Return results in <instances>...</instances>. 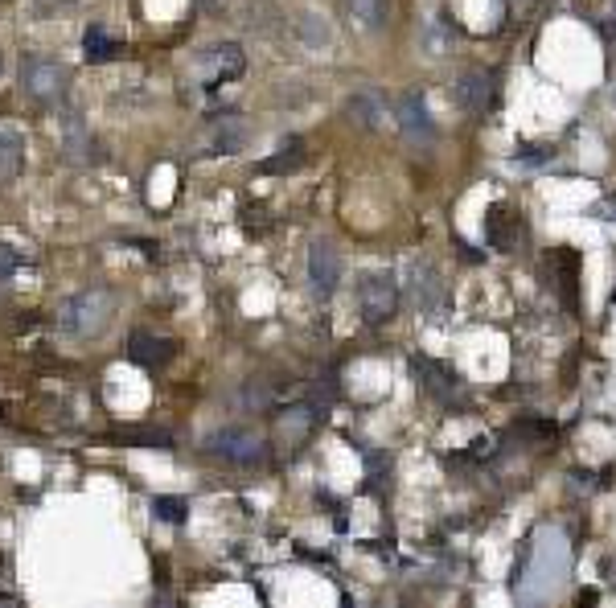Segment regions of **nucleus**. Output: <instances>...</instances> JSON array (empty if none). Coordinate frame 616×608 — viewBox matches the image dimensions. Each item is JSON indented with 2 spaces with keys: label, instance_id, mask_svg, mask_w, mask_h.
I'll list each match as a JSON object with an SVG mask.
<instances>
[{
  "label": "nucleus",
  "instance_id": "nucleus-23",
  "mask_svg": "<svg viewBox=\"0 0 616 608\" xmlns=\"http://www.w3.org/2000/svg\"><path fill=\"white\" fill-rule=\"evenodd\" d=\"M120 436H124V440H140L144 448H169V436H165V432H136V428H124Z\"/></svg>",
  "mask_w": 616,
  "mask_h": 608
},
{
  "label": "nucleus",
  "instance_id": "nucleus-5",
  "mask_svg": "<svg viewBox=\"0 0 616 608\" xmlns=\"http://www.w3.org/2000/svg\"><path fill=\"white\" fill-rule=\"evenodd\" d=\"M358 304L366 325H387L399 309V280L391 272H366L358 284Z\"/></svg>",
  "mask_w": 616,
  "mask_h": 608
},
{
  "label": "nucleus",
  "instance_id": "nucleus-15",
  "mask_svg": "<svg viewBox=\"0 0 616 608\" xmlns=\"http://www.w3.org/2000/svg\"><path fill=\"white\" fill-rule=\"evenodd\" d=\"M25 169V136L13 124H0V185Z\"/></svg>",
  "mask_w": 616,
  "mask_h": 608
},
{
  "label": "nucleus",
  "instance_id": "nucleus-9",
  "mask_svg": "<svg viewBox=\"0 0 616 608\" xmlns=\"http://www.w3.org/2000/svg\"><path fill=\"white\" fill-rule=\"evenodd\" d=\"M407 300L415 304L419 313H432V309H440V300H444V280H440V272L432 268L428 259H415V263H411Z\"/></svg>",
  "mask_w": 616,
  "mask_h": 608
},
{
  "label": "nucleus",
  "instance_id": "nucleus-10",
  "mask_svg": "<svg viewBox=\"0 0 616 608\" xmlns=\"http://www.w3.org/2000/svg\"><path fill=\"white\" fill-rule=\"evenodd\" d=\"M341 280V255L333 243H313L308 247V284H313V292L329 296Z\"/></svg>",
  "mask_w": 616,
  "mask_h": 608
},
{
  "label": "nucleus",
  "instance_id": "nucleus-12",
  "mask_svg": "<svg viewBox=\"0 0 616 608\" xmlns=\"http://www.w3.org/2000/svg\"><path fill=\"white\" fill-rule=\"evenodd\" d=\"M345 120L366 128V132H382L387 128V99L378 91H354L345 99Z\"/></svg>",
  "mask_w": 616,
  "mask_h": 608
},
{
  "label": "nucleus",
  "instance_id": "nucleus-24",
  "mask_svg": "<svg viewBox=\"0 0 616 608\" xmlns=\"http://www.w3.org/2000/svg\"><path fill=\"white\" fill-rule=\"evenodd\" d=\"M17 251L13 247H5V243H0V288H5L9 280H13V272H17Z\"/></svg>",
  "mask_w": 616,
  "mask_h": 608
},
{
  "label": "nucleus",
  "instance_id": "nucleus-4",
  "mask_svg": "<svg viewBox=\"0 0 616 608\" xmlns=\"http://www.w3.org/2000/svg\"><path fill=\"white\" fill-rule=\"evenodd\" d=\"M247 70V54L239 42H218V46H206L194 62V74L202 87H222V83H235L243 79Z\"/></svg>",
  "mask_w": 616,
  "mask_h": 608
},
{
  "label": "nucleus",
  "instance_id": "nucleus-25",
  "mask_svg": "<svg viewBox=\"0 0 616 608\" xmlns=\"http://www.w3.org/2000/svg\"><path fill=\"white\" fill-rule=\"evenodd\" d=\"M42 5H58L62 9V5H74V0H42Z\"/></svg>",
  "mask_w": 616,
  "mask_h": 608
},
{
  "label": "nucleus",
  "instance_id": "nucleus-21",
  "mask_svg": "<svg viewBox=\"0 0 616 608\" xmlns=\"http://www.w3.org/2000/svg\"><path fill=\"white\" fill-rule=\"evenodd\" d=\"M423 42H428V54H444L448 50V25L440 17H432L428 21V37H423Z\"/></svg>",
  "mask_w": 616,
  "mask_h": 608
},
{
  "label": "nucleus",
  "instance_id": "nucleus-3",
  "mask_svg": "<svg viewBox=\"0 0 616 608\" xmlns=\"http://www.w3.org/2000/svg\"><path fill=\"white\" fill-rule=\"evenodd\" d=\"M206 452L218 456V461L235 465V469H259L267 465V444L251 432V428H222L206 440Z\"/></svg>",
  "mask_w": 616,
  "mask_h": 608
},
{
  "label": "nucleus",
  "instance_id": "nucleus-20",
  "mask_svg": "<svg viewBox=\"0 0 616 608\" xmlns=\"http://www.w3.org/2000/svg\"><path fill=\"white\" fill-rule=\"evenodd\" d=\"M415 374L423 378V387H428L432 395H452V374L444 370V366H436L432 358H415Z\"/></svg>",
  "mask_w": 616,
  "mask_h": 608
},
{
  "label": "nucleus",
  "instance_id": "nucleus-19",
  "mask_svg": "<svg viewBox=\"0 0 616 608\" xmlns=\"http://www.w3.org/2000/svg\"><path fill=\"white\" fill-rule=\"evenodd\" d=\"M120 50H124V46L115 42V37H111L103 25H91V29L83 33V58H87V62H111Z\"/></svg>",
  "mask_w": 616,
  "mask_h": 608
},
{
  "label": "nucleus",
  "instance_id": "nucleus-8",
  "mask_svg": "<svg viewBox=\"0 0 616 608\" xmlns=\"http://www.w3.org/2000/svg\"><path fill=\"white\" fill-rule=\"evenodd\" d=\"M395 120H399L403 140L415 144V148H428V144L436 140V124H432V116H428V103H423L415 91H403V95L395 99Z\"/></svg>",
  "mask_w": 616,
  "mask_h": 608
},
{
  "label": "nucleus",
  "instance_id": "nucleus-18",
  "mask_svg": "<svg viewBox=\"0 0 616 608\" xmlns=\"http://www.w3.org/2000/svg\"><path fill=\"white\" fill-rule=\"evenodd\" d=\"M345 5H350V17L370 33L387 29L391 21V0H345Z\"/></svg>",
  "mask_w": 616,
  "mask_h": 608
},
{
  "label": "nucleus",
  "instance_id": "nucleus-22",
  "mask_svg": "<svg viewBox=\"0 0 616 608\" xmlns=\"http://www.w3.org/2000/svg\"><path fill=\"white\" fill-rule=\"evenodd\" d=\"M152 510H157V518H165V522H181L185 518V502L181 498H157V502H152Z\"/></svg>",
  "mask_w": 616,
  "mask_h": 608
},
{
  "label": "nucleus",
  "instance_id": "nucleus-16",
  "mask_svg": "<svg viewBox=\"0 0 616 608\" xmlns=\"http://www.w3.org/2000/svg\"><path fill=\"white\" fill-rule=\"evenodd\" d=\"M485 239H489L493 251H510V247H514L518 222H514V214H510L506 206H493V210L485 214Z\"/></svg>",
  "mask_w": 616,
  "mask_h": 608
},
{
  "label": "nucleus",
  "instance_id": "nucleus-26",
  "mask_svg": "<svg viewBox=\"0 0 616 608\" xmlns=\"http://www.w3.org/2000/svg\"><path fill=\"white\" fill-rule=\"evenodd\" d=\"M198 5H202V9H210V5H214V0H198Z\"/></svg>",
  "mask_w": 616,
  "mask_h": 608
},
{
  "label": "nucleus",
  "instance_id": "nucleus-13",
  "mask_svg": "<svg viewBox=\"0 0 616 608\" xmlns=\"http://www.w3.org/2000/svg\"><path fill=\"white\" fill-rule=\"evenodd\" d=\"M62 157L70 165H91L99 161L103 152H99V140L91 136V128L79 120V116H66V132H62Z\"/></svg>",
  "mask_w": 616,
  "mask_h": 608
},
{
  "label": "nucleus",
  "instance_id": "nucleus-11",
  "mask_svg": "<svg viewBox=\"0 0 616 608\" xmlns=\"http://www.w3.org/2000/svg\"><path fill=\"white\" fill-rule=\"evenodd\" d=\"M452 99H456L460 111L477 116V111H485L493 103V74L489 70H465L460 74V83L452 87Z\"/></svg>",
  "mask_w": 616,
  "mask_h": 608
},
{
  "label": "nucleus",
  "instance_id": "nucleus-7",
  "mask_svg": "<svg viewBox=\"0 0 616 608\" xmlns=\"http://www.w3.org/2000/svg\"><path fill=\"white\" fill-rule=\"evenodd\" d=\"M243 144H247V120L239 116H214L198 136L202 157H235Z\"/></svg>",
  "mask_w": 616,
  "mask_h": 608
},
{
  "label": "nucleus",
  "instance_id": "nucleus-17",
  "mask_svg": "<svg viewBox=\"0 0 616 608\" xmlns=\"http://www.w3.org/2000/svg\"><path fill=\"white\" fill-rule=\"evenodd\" d=\"M300 165H304V140H300V136H288V140L272 152V157L259 161L255 169H259V173H292V169H300Z\"/></svg>",
  "mask_w": 616,
  "mask_h": 608
},
{
  "label": "nucleus",
  "instance_id": "nucleus-6",
  "mask_svg": "<svg viewBox=\"0 0 616 608\" xmlns=\"http://www.w3.org/2000/svg\"><path fill=\"white\" fill-rule=\"evenodd\" d=\"M321 420H325V411L317 403H288L276 411V440L284 448H300V444H308V436L317 432Z\"/></svg>",
  "mask_w": 616,
  "mask_h": 608
},
{
  "label": "nucleus",
  "instance_id": "nucleus-1",
  "mask_svg": "<svg viewBox=\"0 0 616 608\" xmlns=\"http://www.w3.org/2000/svg\"><path fill=\"white\" fill-rule=\"evenodd\" d=\"M115 313H120V296H115L111 288L95 284V288H83V292H74L58 304V313H54V325L74 337V341H87V337H99Z\"/></svg>",
  "mask_w": 616,
  "mask_h": 608
},
{
  "label": "nucleus",
  "instance_id": "nucleus-2",
  "mask_svg": "<svg viewBox=\"0 0 616 608\" xmlns=\"http://www.w3.org/2000/svg\"><path fill=\"white\" fill-rule=\"evenodd\" d=\"M70 91V70L54 58H25L21 62V95L37 107H58Z\"/></svg>",
  "mask_w": 616,
  "mask_h": 608
},
{
  "label": "nucleus",
  "instance_id": "nucleus-14",
  "mask_svg": "<svg viewBox=\"0 0 616 608\" xmlns=\"http://www.w3.org/2000/svg\"><path fill=\"white\" fill-rule=\"evenodd\" d=\"M173 354H177V341H169V337H152V333H144V329H136L132 341H128V358L140 362V366H148V370L165 366Z\"/></svg>",
  "mask_w": 616,
  "mask_h": 608
}]
</instances>
